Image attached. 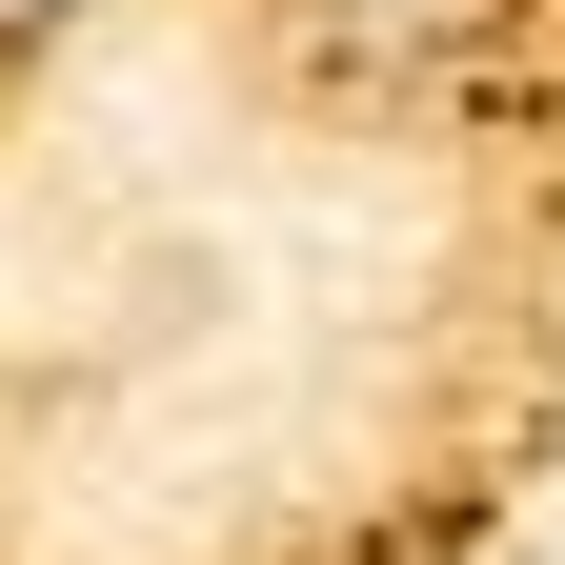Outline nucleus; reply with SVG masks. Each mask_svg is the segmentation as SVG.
Returning a JSON list of instances; mask_svg holds the SVG:
<instances>
[{"instance_id":"nucleus-1","label":"nucleus","mask_w":565,"mask_h":565,"mask_svg":"<svg viewBox=\"0 0 565 565\" xmlns=\"http://www.w3.org/2000/svg\"><path fill=\"white\" fill-rule=\"evenodd\" d=\"M61 21H82V0H0V41H61Z\"/></svg>"}]
</instances>
